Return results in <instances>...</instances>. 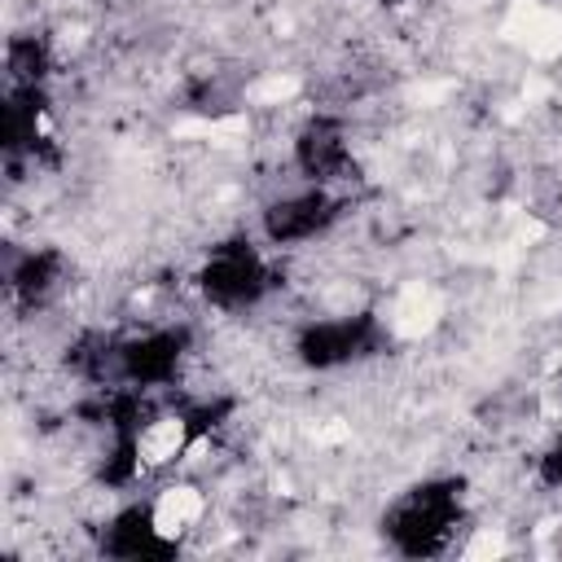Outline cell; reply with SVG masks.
I'll use <instances>...</instances> for the list:
<instances>
[{
    "mask_svg": "<svg viewBox=\"0 0 562 562\" xmlns=\"http://www.w3.org/2000/svg\"><path fill=\"white\" fill-rule=\"evenodd\" d=\"M299 92H303V79H299V75H290V70H268V75H259V79L246 88V101L277 110V105H290Z\"/></svg>",
    "mask_w": 562,
    "mask_h": 562,
    "instance_id": "cell-5",
    "label": "cell"
},
{
    "mask_svg": "<svg viewBox=\"0 0 562 562\" xmlns=\"http://www.w3.org/2000/svg\"><path fill=\"white\" fill-rule=\"evenodd\" d=\"M501 35L518 44L527 57L549 61L562 53V9H549L540 0H514L501 22Z\"/></svg>",
    "mask_w": 562,
    "mask_h": 562,
    "instance_id": "cell-1",
    "label": "cell"
},
{
    "mask_svg": "<svg viewBox=\"0 0 562 562\" xmlns=\"http://www.w3.org/2000/svg\"><path fill=\"white\" fill-rule=\"evenodd\" d=\"M479 553H505V536L492 531V527H483V536L474 544H465V558H479Z\"/></svg>",
    "mask_w": 562,
    "mask_h": 562,
    "instance_id": "cell-6",
    "label": "cell"
},
{
    "mask_svg": "<svg viewBox=\"0 0 562 562\" xmlns=\"http://www.w3.org/2000/svg\"><path fill=\"white\" fill-rule=\"evenodd\" d=\"M184 439H189L184 417L180 413H162L136 435V457H140V465H171L184 452Z\"/></svg>",
    "mask_w": 562,
    "mask_h": 562,
    "instance_id": "cell-4",
    "label": "cell"
},
{
    "mask_svg": "<svg viewBox=\"0 0 562 562\" xmlns=\"http://www.w3.org/2000/svg\"><path fill=\"white\" fill-rule=\"evenodd\" d=\"M443 316V299L426 281H408L391 303V329L400 338H426Z\"/></svg>",
    "mask_w": 562,
    "mask_h": 562,
    "instance_id": "cell-3",
    "label": "cell"
},
{
    "mask_svg": "<svg viewBox=\"0 0 562 562\" xmlns=\"http://www.w3.org/2000/svg\"><path fill=\"white\" fill-rule=\"evenodd\" d=\"M202 514H206V496L193 483H171V487L158 492L149 527H154L158 540H180L202 522Z\"/></svg>",
    "mask_w": 562,
    "mask_h": 562,
    "instance_id": "cell-2",
    "label": "cell"
}]
</instances>
